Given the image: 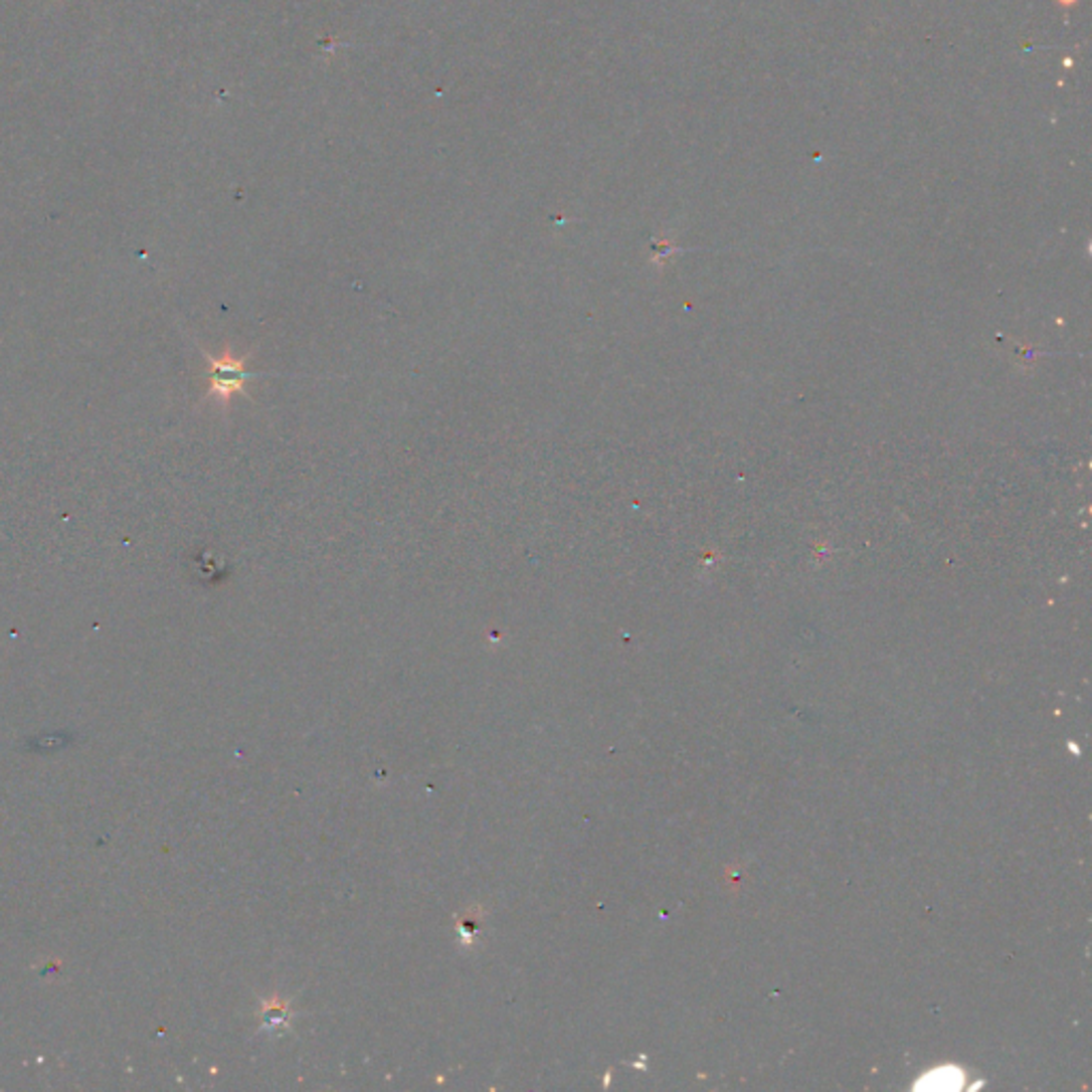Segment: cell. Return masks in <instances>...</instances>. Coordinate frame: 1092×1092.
I'll list each match as a JSON object with an SVG mask.
<instances>
[{"label": "cell", "instance_id": "6da1fadb", "mask_svg": "<svg viewBox=\"0 0 1092 1092\" xmlns=\"http://www.w3.org/2000/svg\"><path fill=\"white\" fill-rule=\"evenodd\" d=\"M205 359H208L210 363V372H208V380H210V395H216L218 400L227 402L231 395L235 393H244L246 391V382L250 378H257L259 374H253L246 370V363H248V357H233L231 352H225L223 357H210V354H205Z\"/></svg>", "mask_w": 1092, "mask_h": 1092}]
</instances>
